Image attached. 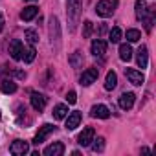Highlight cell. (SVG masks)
<instances>
[{
  "label": "cell",
  "instance_id": "31",
  "mask_svg": "<svg viewBox=\"0 0 156 156\" xmlns=\"http://www.w3.org/2000/svg\"><path fill=\"white\" fill-rule=\"evenodd\" d=\"M2 30H4V15L0 13V31H2Z\"/></svg>",
  "mask_w": 156,
  "mask_h": 156
},
{
  "label": "cell",
  "instance_id": "9",
  "mask_svg": "<svg viewBox=\"0 0 156 156\" xmlns=\"http://www.w3.org/2000/svg\"><path fill=\"white\" fill-rule=\"evenodd\" d=\"M22 51H24V46H22V42H20L19 39L11 41V44H9V53H11V59H15V61H20V57H22Z\"/></svg>",
  "mask_w": 156,
  "mask_h": 156
},
{
  "label": "cell",
  "instance_id": "7",
  "mask_svg": "<svg viewBox=\"0 0 156 156\" xmlns=\"http://www.w3.org/2000/svg\"><path fill=\"white\" fill-rule=\"evenodd\" d=\"M94 136H96V132H94V129L92 127H87L81 134H79V138H77V143H79L81 147H88L90 143H92V140H94Z\"/></svg>",
  "mask_w": 156,
  "mask_h": 156
},
{
  "label": "cell",
  "instance_id": "8",
  "mask_svg": "<svg viewBox=\"0 0 156 156\" xmlns=\"http://www.w3.org/2000/svg\"><path fill=\"white\" fill-rule=\"evenodd\" d=\"M79 123H81V112H72V114H68L66 116V130H73V129H77L79 127Z\"/></svg>",
  "mask_w": 156,
  "mask_h": 156
},
{
  "label": "cell",
  "instance_id": "13",
  "mask_svg": "<svg viewBox=\"0 0 156 156\" xmlns=\"http://www.w3.org/2000/svg\"><path fill=\"white\" fill-rule=\"evenodd\" d=\"M90 50H92V53H94L96 57H103V55L107 53V42L101 41V39H96V41L92 42Z\"/></svg>",
  "mask_w": 156,
  "mask_h": 156
},
{
  "label": "cell",
  "instance_id": "23",
  "mask_svg": "<svg viewBox=\"0 0 156 156\" xmlns=\"http://www.w3.org/2000/svg\"><path fill=\"white\" fill-rule=\"evenodd\" d=\"M35 55H37V51H35V48L33 46H30V48H26L24 51H22V61L24 62H33V59H35Z\"/></svg>",
  "mask_w": 156,
  "mask_h": 156
},
{
  "label": "cell",
  "instance_id": "17",
  "mask_svg": "<svg viewBox=\"0 0 156 156\" xmlns=\"http://www.w3.org/2000/svg\"><path fill=\"white\" fill-rule=\"evenodd\" d=\"M136 61H138V66L140 68H147V64H149V50H147V46H140L138 55H136Z\"/></svg>",
  "mask_w": 156,
  "mask_h": 156
},
{
  "label": "cell",
  "instance_id": "4",
  "mask_svg": "<svg viewBox=\"0 0 156 156\" xmlns=\"http://www.w3.org/2000/svg\"><path fill=\"white\" fill-rule=\"evenodd\" d=\"M53 130H55V127H53V125H50V123L42 125V127L39 129V132L35 134V138H33V143H35V145H41V143H42V141H44V140H46V138H48V136L53 132Z\"/></svg>",
  "mask_w": 156,
  "mask_h": 156
},
{
  "label": "cell",
  "instance_id": "22",
  "mask_svg": "<svg viewBox=\"0 0 156 156\" xmlns=\"http://www.w3.org/2000/svg\"><path fill=\"white\" fill-rule=\"evenodd\" d=\"M68 116V107L66 105H55L53 107V118L55 119H64Z\"/></svg>",
  "mask_w": 156,
  "mask_h": 156
},
{
  "label": "cell",
  "instance_id": "5",
  "mask_svg": "<svg viewBox=\"0 0 156 156\" xmlns=\"http://www.w3.org/2000/svg\"><path fill=\"white\" fill-rule=\"evenodd\" d=\"M98 75H99V70H98V68H88V70L83 72V75H81V85H83V87H90L92 83H96Z\"/></svg>",
  "mask_w": 156,
  "mask_h": 156
},
{
  "label": "cell",
  "instance_id": "1",
  "mask_svg": "<svg viewBox=\"0 0 156 156\" xmlns=\"http://www.w3.org/2000/svg\"><path fill=\"white\" fill-rule=\"evenodd\" d=\"M81 8H83V0H66V15H68L70 30H72V31L75 30L77 22H79Z\"/></svg>",
  "mask_w": 156,
  "mask_h": 156
},
{
  "label": "cell",
  "instance_id": "28",
  "mask_svg": "<svg viewBox=\"0 0 156 156\" xmlns=\"http://www.w3.org/2000/svg\"><path fill=\"white\" fill-rule=\"evenodd\" d=\"M108 39H110V42H119L121 41V30L119 28H112L110 33H108Z\"/></svg>",
  "mask_w": 156,
  "mask_h": 156
},
{
  "label": "cell",
  "instance_id": "30",
  "mask_svg": "<svg viewBox=\"0 0 156 156\" xmlns=\"http://www.w3.org/2000/svg\"><path fill=\"white\" fill-rule=\"evenodd\" d=\"M66 101H68V103H70V105H73V103H75V101H77V94H75V92H73V90H70V92H68V94H66Z\"/></svg>",
  "mask_w": 156,
  "mask_h": 156
},
{
  "label": "cell",
  "instance_id": "33",
  "mask_svg": "<svg viewBox=\"0 0 156 156\" xmlns=\"http://www.w3.org/2000/svg\"><path fill=\"white\" fill-rule=\"evenodd\" d=\"M0 118H2V116H0Z\"/></svg>",
  "mask_w": 156,
  "mask_h": 156
},
{
  "label": "cell",
  "instance_id": "29",
  "mask_svg": "<svg viewBox=\"0 0 156 156\" xmlns=\"http://www.w3.org/2000/svg\"><path fill=\"white\" fill-rule=\"evenodd\" d=\"M92 28H94V24L90 20H85V24H83V37H90Z\"/></svg>",
  "mask_w": 156,
  "mask_h": 156
},
{
  "label": "cell",
  "instance_id": "26",
  "mask_svg": "<svg viewBox=\"0 0 156 156\" xmlns=\"http://www.w3.org/2000/svg\"><path fill=\"white\" fill-rule=\"evenodd\" d=\"M141 39V31L140 30H127V41L129 42H138Z\"/></svg>",
  "mask_w": 156,
  "mask_h": 156
},
{
  "label": "cell",
  "instance_id": "25",
  "mask_svg": "<svg viewBox=\"0 0 156 156\" xmlns=\"http://www.w3.org/2000/svg\"><path fill=\"white\" fill-rule=\"evenodd\" d=\"M24 37H26V41L33 46V44H37L39 42V33L35 31V30H26V33H24Z\"/></svg>",
  "mask_w": 156,
  "mask_h": 156
},
{
  "label": "cell",
  "instance_id": "10",
  "mask_svg": "<svg viewBox=\"0 0 156 156\" xmlns=\"http://www.w3.org/2000/svg\"><path fill=\"white\" fill-rule=\"evenodd\" d=\"M134 99H136V96L132 92H125V94L119 96V107L123 110H130L134 107Z\"/></svg>",
  "mask_w": 156,
  "mask_h": 156
},
{
  "label": "cell",
  "instance_id": "14",
  "mask_svg": "<svg viewBox=\"0 0 156 156\" xmlns=\"http://www.w3.org/2000/svg\"><path fill=\"white\" fill-rule=\"evenodd\" d=\"M62 152H64V145L61 141H55L44 149V156H61Z\"/></svg>",
  "mask_w": 156,
  "mask_h": 156
},
{
  "label": "cell",
  "instance_id": "20",
  "mask_svg": "<svg viewBox=\"0 0 156 156\" xmlns=\"http://www.w3.org/2000/svg\"><path fill=\"white\" fill-rule=\"evenodd\" d=\"M116 85H118V75H116V72L110 70V72L107 73V79H105V88H107V90H114Z\"/></svg>",
  "mask_w": 156,
  "mask_h": 156
},
{
  "label": "cell",
  "instance_id": "27",
  "mask_svg": "<svg viewBox=\"0 0 156 156\" xmlns=\"http://www.w3.org/2000/svg\"><path fill=\"white\" fill-rule=\"evenodd\" d=\"M94 143H90L92 145V151L94 152H101L103 149H105V138H98V140H92Z\"/></svg>",
  "mask_w": 156,
  "mask_h": 156
},
{
  "label": "cell",
  "instance_id": "21",
  "mask_svg": "<svg viewBox=\"0 0 156 156\" xmlns=\"http://www.w3.org/2000/svg\"><path fill=\"white\" fill-rule=\"evenodd\" d=\"M119 59L125 61V62H129L132 59V48H130V44H121L119 46Z\"/></svg>",
  "mask_w": 156,
  "mask_h": 156
},
{
  "label": "cell",
  "instance_id": "32",
  "mask_svg": "<svg viewBox=\"0 0 156 156\" xmlns=\"http://www.w3.org/2000/svg\"><path fill=\"white\" fill-rule=\"evenodd\" d=\"M26 2H35V0H26Z\"/></svg>",
  "mask_w": 156,
  "mask_h": 156
},
{
  "label": "cell",
  "instance_id": "11",
  "mask_svg": "<svg viewBox=\"0 0 156 156\" xmlns=\"http://www.w3.org/2000/svg\"><path fill=\"white\" fill-rule=\"evenodd\" d=\"M31 107H33L37 112H42L44 107H46V98H44L42 94H39V92H33V94H31Z\"/></svg>",
  "mask_w": 156,
  "mask_h": 156
},
{
  "label": "cell",
  "instance_id": "2",
  "mask_svg": "<svg viewBox=\"0 0 156 156\" xmlns=\"http://www.w3.org/2000/svg\"><path fill=\"white\" fill-rule=\"evenodd\" d=\"M9 152L15 154V156H24L30 152V145L28 141H22V140H15L11 145H9Z\"/></svg>",
  "mask_w": 156,
  "mask_h": 156
},
{
  "label": "cell",
  "instance_id": "6",
  "mask_svg": "<svg viewBox=\"0 0 156 156\" xmlns=\"http://www.w3.org/2000/svg\"><path fill=\"white\" fill-rule=\"evenodd\" d=\"M125 75L129 77V81H130L132 85H136V87H141V85H143V81H145L143 73H141V72H138V70H134V68H127V70H125Z\"/></svg>",
  "mask_w": 156,
  "mask_h": 156
},
{
  "label": "cell",
  "instance_id": "3",
  "mask_svg": "<svg viewBox=\"0 0 156 156\" xmlns=\"http://www.w3.org/2000/svg\"><path fill=\"white\" fill-rule=\"evenodd\" d=\"M96 13L99 17H110L114 13V4L110 0H99L98 6H96Z\"/></svg>",
  "mask_w": 156,
  "mask_h": 156
},
{
  "label": "cell",
  "instance_id": "19",
  "mask_svg": "<svg viewBox=\"0 0 156 156\" xmlns=\"http://www.w3.org/2000/svg\"><path fill=\"white\" fill-rule=\"evenodd\" d=\"M0 90H2L4 94H15L17 92V83L11 81V79H4L2 85H0Z\"/></svg>",
  "mask_w": 156,
  "mask_h": 156
},
{
  "label": "cell",
  "instance_id": "18",
  "mask_svg": "<svg viewBox=\"0 0 156 156\" xmlns=\"http://www.w3.org/2000/svg\"><path fill=\"white\" fill-rule=\"evenodd\" d=\"M134 8H136V19L138 20H145L147 19V13H149V6L143 2V0H136Z\"/></svg>",
  "mask_w": 156,
  "mask_h": 156
},
{
  "label": "cell",
  "instance_id": "12",
  "mask_svg": "<svg viewBox=\"0 0 156 156\" xmlns=\"http://www.w3.org/2000/svg\"><path fill=\"white\" fill-rule=\"evenodd\" d=\"M90 116H92V118H99V119H107V118L110 116V110H108V107H105V105H94L92 110H90Z\"/></svg>",
  "mask_w": 156,
  "mask_h": 156
},
{
  "label": "cell",
  "instance_id": "15",
  "mask_svg": "<svg viewBox=\"0 0 156 156\" xmlns=\"http://www.w3.org/2000/svg\"><path fill=\"white\" fill-rule=\"evenodd\" d=\"M37 15H39V8H37V6H28V8H24V9L20 11V19H22L24 22L33 20Z\"/></svg>",
  "mask_w": 156,
  "mask_h": 156
},
{
  "label": "cell",
  "instance_id": "24",
  "mask_svg": "<svg viewBox=\"0 0 156 156\" xmlns=\"http://www.w3.org/2000/svg\"><path fill=\"white\" fill-rule=\"evenodd\" d=\"M68 61H70V64L73 68H79V66H83V53L81 51H75V53H72V57Z\"/></svg>",
  "mask_w": 156,
  "mask_h": 156
},
{
  "label": "cell",
  "instance_id": "16",
  "mask_svg": "<svg viewBox=\"0 0 156 156\" xmlns=\"http://www.w3.org/2000/svg\"><path fill=\"white\" fill-rule=\"evenodd\" d=\"M50 37H51V42L55 41L57 46H59L61 33H59V20H57V17H51V19H50Z\"/></svg>",
  "mask_w": 156,
  "mask_h": 156
}]
</instances>
